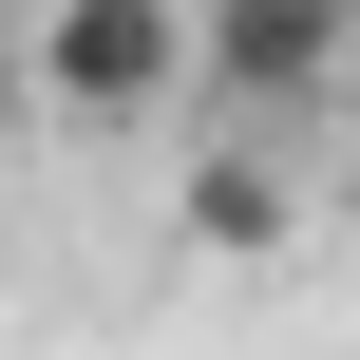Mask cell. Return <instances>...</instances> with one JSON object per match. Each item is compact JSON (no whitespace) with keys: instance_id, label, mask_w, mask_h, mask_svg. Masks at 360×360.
Here are the masks:
<instances>
[{"instance_id":"1","label":"cell","mask_w":360,"mask_h":360,"mask_svg":"<svg viewBox=\"0 0 360 360\" xmlns=\"http://www.w3.org/2000/svg\"><path fill=\"white\" fill-rule=\"evenodd\" d=\"M171 76H190V0H38V38H19V95L57 133H152Z\"/></svg>"},{"instance_id":"2","label":"cell","mask_w":360,"mask_h":360,"mask_svg":"<svg viewBox=\"0 0 360 360\" xmlns=\"http://www.w3.org/2000/svg\"><path fill=\"white\" fill-rule=\"evenodd\" d=\"M360 57V0H190V76L228 114H323Z\"/></svg>"},{"instance_id":"3","label":"cell","mask_w":360,"mask_h":360,"mask_svg":"<svg viewBox=\"0 0 360 360\" xmlns=\"http://www.w3.org/2000/svg\"><path fill=\"white\" fill-rule=\"evenodd\" d=\"M190 247H209V266H266V247H285V171H266V152H209V171H190Z\"/></svg>"},{"instance_id":"4","label":"cell","mask_w":360,"mask_h":360,"mask_svg":"<svg viewBox=\"0 0 360 360\" xmlns=\"http://www.w3.org/2000/svg\"><path fill=\"white\" fill-rule=\"evenodd\" d=\"M0 95H19V19H0Z\"/></svg>"}]
</instances>
